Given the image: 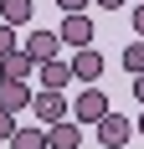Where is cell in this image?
Listing matches in <instances>:
<instances>
[{"label": "cell", "instance_id": "1", "mask_svg": "<svg viewBox=\"0 0 144 149\" xmlns=\"http://www.w3.org/2000/svg\"><path fill=\"white\" fill-rule=\"evenodd\" d=\"M31 113H36V123H62V118H72V103H67V93H52V88H41L36 93V103H31Z\"/></svg>", "mask_w": 144, "mask_h": 149}, {"label": "cell", "instance_id": "2", "mask_svg": "<svg viewBox=\"0 0 144 149\" xmlns=\"http://www.w3.org/2000/svg\"><path fill=\"white\" fill-rule=\"evenodd\" d=\"M93 129H98V144H103V149H124L134 134H139V123H129L124 113H108V118H98Z\"/></svg>", "mask_w": 144, "mask_h": 149}, {"label": "cell", "instance_id": "3", "mask_svg": "<svg viewBox=\"0 0 144 149\" xmlns=\"http://www.w3.org/2000/svg\"><path fill=\"white\" fill-rule=\"evenodd\" d=\"M57 36H62V46H72V52H82V46H93V15H82V10L62 15Z\"/></svg>", "mask_w": 144, "mask_h": 149}, {"label": "cell", "instance_id": "4", "mask_svg": "<svg viewBox=\"0 0 144 149\" xmlns=\"http://www.w3.org/2000/svg\"><path fill=\"white\" fill-rule=\"evenodd\" d=\"M113 108H108V93H98V82L87 93H77V103H72V118L77 123H98V118H108Z\"/></svg>", "mask_w": 144, "mask_h": 149}, {"label": "cell", "instance_id": "5", "mask_svg": "<svg viewBox=\"0 0 144 149\" xmlns=\"http://www.w3.org/2000/svg\"><path fill=\"white\" fill-rule=\"evenodd\" d=\"M31 103H36V88H31V82H10V77H0V108L26 113Z\"/></svg>", "mask_w": 144, "mask_h": 149}, {"label": "cell", "instance_id": "6", "mask_svg": "<svg viewBox=\"0 0 144 149\" xmlns=\"http://www.w3.org/2000/svg\"><path fill=\"white\" fill-rule=\"evenodd\" d=\"M21 52H31V62H36V67H41V62H52L62 52V36L57 31H31L26 36V46H21Z\"/></svg>", "mask_w": 144, "mask_h": 149}, {"label": "cell", "instance_id": "7", "mask_svg": "<svg viewBox=\"0 0 144 149\" xmlns=\"http://www.w3.org/2000/svg\"><path fill=\"white\" fill-rule=\"evenodd\" d=\"M36 72H41V88H52V93H62L67 82H77V72H72V57H67V62H62V57H52V62H41Z\"/></svg>", "mask_w": 144, "mask_h": 149}, {"label": "cell", "instance_id": "8", "mask_svg": "<svg viewBox=\"0 0 144 149\" xmlns=\"http://www.w3.org/2000/svg\"><path fill=\"white\" fill-rule=\"evenodd\" d=\"M72 72H77V82H87V88H93V82L103 77V57L93 52V46H82V52H72Z\"/></svg>", "mask_w": 144, "mask_h": 149}, {"label": "cell", "instance_id": "9", "mask_svg": "<svg viewBox=\"0 0 144 149\" xmlns=\"http://www.w3.org/2000/svg\"><path fill=\"white\" fill-rule=\"evenodd\" d=\"M46 139H52V149H82V123L77 118H62L46 129Z\"/></svg>", "mask_w": 144, "mask_h": 149}, {"label": "cell", "instance_id": "10", "mask_svg": "<svg viewBox=\"0 0 144 149\" xmlns=\"http://www.w3.org/2000/svg\"><path fill=\"white\" fill-rule=\"evenodd\" d=\"M31 72H36L31 52H10V57H0V77H10V82H26Z\"/></svg>", "mask_w": 144, "mask_h": 149}, {"label": "cell", "instance_id": "11", "mask_svg": "<svg viewBox=\"0 0 144 149\" xmlns=\"http://www.w3.org/2000/svg\"><path fill=\"white\" fill-rule=\"evenodd\" d=\"M10 149H52V139H46V123H31V129H15Z\"/></svg>", "mask_w": 144, "mask_h": 149}, {"label": "cell", "instance_id": "12", "mask_svg": "<svg viewBox=\"0 0 144 149\" xmlns=\"http://www.w3.org/2000/svg\"><path fill=\"white\" fill-rule=\"evenodd\" d=\"M31 15H36L31 0H0V21H5V26H26Z\"/></svg>", "mask_w": 144, "mask_h": 149}, {"label": "cell", "instance_id": "13", "mask_svg": "<svg viewBox=\"0 0 144 149\" xmlns=\"http://www.w3.org/2000/svg\"><path fill=\"white\" fill-rule=\"evenodd\" d=\"M124 67H129V72H144V36L124 46Z\"/></svg>", "mask_w": 144, "mask_h": 149}, {"label": "cell", "instance_id": "14", "mask_svg": "<svg viewBox=\"0 0 144 149\" xmlns=\"http://www.w3.org/2000/svg\"><path fill=\"white\" fill-rule=\"evenodd\" d=\"M10 52H15V26L0 21V57H10Z\"/></svg>", "mask_w": 144, "mask_h": 149}, {"label": "cell", "instance_id": "15", "mask_svg": "<svg viewBox=\"0 0 144 149\" xmlns=\"http://www.w3.org/2000/svg\"><path fill=\"white\" fill-rule=\"evenodd\" d=\"M15 129H21L15 113H10V108H0V139H15Z\"/></svg>", "mask_w": 144, "mask_h": 149}, {"label": "cell", "instance_id": "16", "mask_svg": "<svg viewBox=\"0 0 144 149\" xmlns=\"http://www.w3.org/2000/svg\"><path fill=\"white\" fill-rule=\"evenodd\" d=\"M87 5H93V0H57V10H62V15H72V10H87Z\"/></svg>", "mask_w": 144, "mask_h": 149}, {"label": "cell", "instance_id": "17", "mask_svg": "<svg viewBox=\"0 0 144 149\" xmlns=\"http://www.w3.org/2000/svg\"><path fill=\"white\" fill-rule=\"evenodd\" d=\"M134 31H139V36H144V0H139V5H134Z\"/></svg>", "mask_w": 144, "mask_h": 149}, {"label": "cell", "instance_id": "18", "mask_svg": "<svg viewBox=\"0 0 144 149\" xmlns=\"http://www.w3.org/2000/svg\"><path fill=\"white\" fill-rule=\"evenodd\" d=\"M134 98L144 103V72H134Z\"/></svg>", "mask_w": 144, "mask_h": 149}, {"label": "cell", "instance_id": "19", "mask_svg": "<svg viewBox=\"0 0 144 149\" xmlns=\"http://www.w3.org/2000/svg\"><path fill=\"white\" fill-rule=\"evenodd\" d=\"M93 5H103V10H118V5H129V0H93Z\"/></svg>", "mask_w": 144, "mask_h": 149}, {"label": "cell", "instance_id": "20", "mask_svg": "<svg viewBox=\"0 0 144 149\" xmlns=\"http://www.w3.org/2000/svg\"><path fill=\"white\" fill-rule=\"evenodd\" d=\"M139 134H144V113H139Z\"/></svg>", "mask_w": 144, "mask_h": 149}, {"label": "cell", "instance_id": "21", "mask_svg": "<svg viewBox=\"0 0 144 149\" xmlns=\"http://www.w3.org/2000/svg\"><path fill=\"white\" fill-rule=\"evenodd\" d=\"M98 149H103V144H98Z\"/></svg>", "mask_w": 144, "mask_h": 149}]
</instances>
